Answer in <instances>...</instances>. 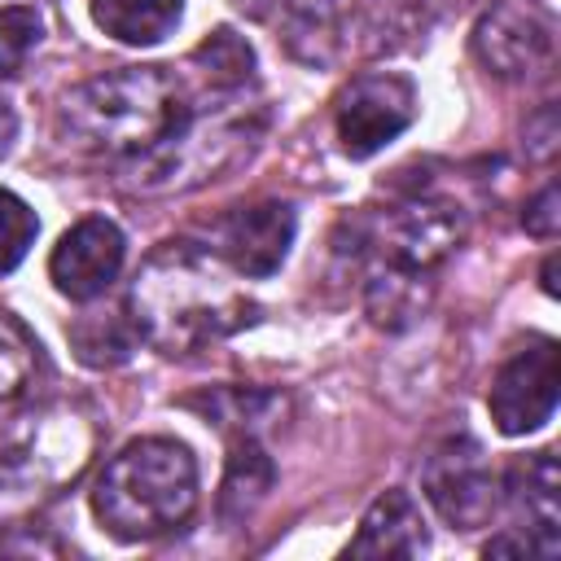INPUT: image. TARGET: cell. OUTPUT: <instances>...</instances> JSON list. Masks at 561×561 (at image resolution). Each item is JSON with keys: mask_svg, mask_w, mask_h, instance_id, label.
Segmentation results:
<instances>
[{"mask_svg": "<svg viewBox=\"0 0 561 561\" xmlns=\"http://www.w3.org/2000/svg\"><path fill=\"white\" fill-rule=\"evenodd\" d=\"M131 320L162 355H193L254 320V302L193 245L158 250L131 285Z\"/></svg>", "mask_w": 561, "mask_h": 561, "instance_id": "cell-1", "label": "cell"}, {"mask_svg": "<svg viewBox=\"0 0 561 561\" xmlns=\"http://www.w3.org/2000/svg\"><path fill=\"white\" fill-rule=\"evenodd\" d=\"M184 118V83L167 66H123L61 96L57 136L83 153L136 158L171 136Z\"/></svg>", "mask_w": 561, "mask_h": 561, "instance_id": "cell-2", "label": "cell"}, {"mask_svg": "<svg viewBox=\"0 0 561 561\" xmlns=\"http://www.w3.org/2000/svg\"><path fill=\"white\" fill-rule=\"evenodd\" d=\"M197 508V460L175 438H136L101 469L92 486L96 522L123 543H149L180 530Z\"/></svg>", "mask_w": 561, "mask_h": 561, "instance_id": "cell-3", "label": "cell"}, {"mask_svg": "<svg viewBox=\"0 0 561 561\" xmlns=\"http://www.w3.org/2000/svg\"><path fill=\"white\" fill-rule=\"evenodd\" d=\"M96 447V430L79 408L44 403L0 421V522L26 517L70 486Z\"/></svg>", "mask_w": 561, "mask_h": 561, "instance_id": "cell-4", "label": "cell"}, {"mask_svg": "<svg viewBox=\"0 0 561 561\" xmlns=\"http://www.w3.org/2000/svg\"><path fill=\"white\" fill-rule=\"evenodd\" d=\"M254 140V127L245 114H215V118H184L171 136H162L153 149L127 158V184L140 193H171L193 188L206 175L237 162Z\"/></svg>", "mask_w": 561, "mask_h": 561, "instance_id": "cell-5", "label": "cell"}, {"mask_svg": "<svg viewBox=\"0 0 561 561\" xmlns=\"http://www.w3.org/2000/svg\"><path fill=\"white\" fill-rule=\"evenodd\" d=\"M425 500L451 530H478L500 508V473L473 438H447L421 469Z\"/></svg>", "mask_w": 561, "mask_h": 561, "instance_id": "cell-6", "label": "cell"}, {"mask_svg": "<svg viewBox=\"0 0 561 561\" xmlns=\"http://www.w3.org/2000/svg\"><path fill=\"white\" fill-rule=\"evenodd\" d=\"M557 390H561V368H557V342L552 337H535L522 351H513L500 373L491 377V421L500 434L517 438L539 430L543 421H552L557 412Z\"/></svg>", "mask_w": 561, "mask_h": 561, "instance_id": "cell-7", "label": "cell"}, {"mask_svg": "<svg viewBox=\"0 0 561 561\" xmlns=\"http://www.w3.org/2000/svg\"><path fill=\"white\" fill-rule=\"evenodd\" d=\"M456 241L460 215L447 202H408L368 232V245H377V272L412 280H421L438 259H447Z\"/></svg>", "mask_w": 561, "mask_h": 561, "instance_id": "cell-8", "label": "cell"}, {"mask_svg": "<svg viewBox=\"0 0 561 561\" xmlns=\"http://www.w3.org/2000/svg\"><path fill=\"white\" fill-rule=\"evenodd\" d=\"M416 114V92L399 75H364L337 105V140L351 158H368L390 145Z\"/></svg>", "mask_w": 561, "mask_h": 561, "instance_id": "cell-9", "label": "cell"}, {"mask_svg": "<svg viewBox=\"0 0 561 561\" xmlns=\"http://www.w3.org/2000/svg\"><path fill=\"white\" fill-rule=\"evenodd\" d=\"M123 254H127V241H123L118 224L105 215H88L70 232H61V241L53 245L48 276L66 298L92 302L114 285Z\"/></svg>", "mask_w": 561, "mask_h": 561, "instance_id": "cell-10", "label": "cell"}, {"mask_svg": "<svg viewBox=\"0 0 561 561\" xmlns=\"http://www.w3.org/2000/svg\"><path fill=\"white\" fill-rule=\"evenodd\" d=\"M500 491H508V508L517 517V526L508 530L526 557H557V543H561V473H557V460L552 451H535V456H522Z\"/></svg>", "mask_w": 561, "mask_h": 561, "instance_id": "cell-11", "label": "cell"}, {"mask_svg": "<svg viewBox=\"0 0 561 561\" xmlns=\"http://www.w3.org/2000/svg\"><path fill=\"white\" fill-rule=\"evenodd\" d=\"M294 206L289 202H259V206H241L224 219L219 232V250L232 263V272L241 276H272L289 245H294Z\"/></svg>", "mask_w": 561, "mask_h": 561, "instance_id": "cell-12", "label": "cell"}, {"mask_svg": "<svg viewBox=\"0 0 561 561\" xmlns=\"http://www.w3.org/2000/svg\"><path fill=\"white\" fill-rule=\"evenodd\" d=\"M473 53L495 75H530L552 57V31L530 9L495 4L473 31Z\"/></svg>", "mask_w": 561, "mask_h": 561, "instance_id": "cell-13", "label": "cell"}, {"mask_svg": "<svg viewBox=\"0 0 561 561\" xmlns=\"http://www.w3.org/2000/svg\"><path fill=\"white\" fill-rule=\"evenodd\" d=\"M430 543L425 517L408 491H386L368 504L346 557H421Z\"/></svg>", "mask_w": 561, "mask_h": 561, "instance_id": "cell-14", "label": "cell"}, {"mask_svg": "<svg viewBox=\"0 0 561 561\" xmlns=\"http://www.w3.org/2000/svg\"><path fill=\"white\" fill-rule=\"evenodd\" d=\"M184 18V0H92V22L118 44H158Z\"/></svg>", "mask_w": 561, "mask_h": 561, "instance_id": "cell-15", "label": "cell"}, {"mask_svg": "<svg viewBox=\"0 0 561 561\" xmlns=\"http://www.w3.org/2000/svg\"><path fill=\"white\" fill-rule=\"evenodd\" d=\"M267 486H272V460H267V451L250 434H241L232 456H228V473H224V491H219L224 517L241 522L267 495Z\"/></svg>", "mask_w": 561, "mask_h": 561, "instance_id": "cell-16", "label": "cell"}, {"mask_svg": "<svg viewBox=\"0 0 561 561\" xmlns=\"http://www.w3.org/2000/svg\"><path fill=\"white\" fill-rule=\"evenodd\" d=\"M136 337H140L136 320H131V316H118V311H110V316L92 311V316H83V320L70 329L75 355H79L83 364H92V368H110V364H123V359L131 355Z\"/></svg>", "mask_w": 561, "mask_h": 561, "instance_id": "cell-17", "label": "cell"}, {"mask_svg": "<svg viewBox=\"0 0 561 561\" xmlns=\"http://www.w3.org/2000/svg\"><path fill=\"white\" fill-rule=\"evenodd\" d=\"M193 61L202 66V75L215 83V88H241L254 70V48L237 35V31H215L206 35L197 48H193Z\"/></svg>", "mask_w": 561, "mask_h": 561, "instance_id": "cell-18", "label": "cell"}, {"mask_svg": "<svg viewBox=\"0 0 561 561\" xmlns=\"http://www.w3.org/2000/svg\"><path fill=\"white\" fill-rule=\"evenodd\" d=\"M39 39H44V18L31 4L0 9V79L18 75L26 57L39 48Z\"/></svg>", "mask_w": 561, "mask_h": 561, "instance_id": "cell-19", "label": "cell"}, {"mask_svg": "<svg viewBox=\"0 0 561 561\" xmlns=\"http://www.w3.org/2000/svg\"><path fill=\"white\" fill-rule=\"evenodd\" d=\"M35 342L26 337V329L9 316H0V403L26 394L31 377H35Z\"/></svg>", "mask_w": 561, "mask_h": 561, "instance_id": "cell-20", "label": "cell"}, {"mask_svg": "<svg viewBox=\"0 0 561 561\" xmlns=\"http://www.w3.org/2000/svg\"><path fill=\"white\" fill-rule=\"evenodd\" d=\"M35 232H39L35 210L18 193L0 188V276L26 259V250L35 245Z\"/></svg>", "mask_w": 561, "mask_h": 561, "instance_id": "cell-21", "label": "cell"}, {"mask_svg": "<svg viewBox=\"0 0 561 561\" xmlns=\"http://www.w3.org/2000/svg\"><path fill=\"white\" fill-rule=\"evenodd\" d=\"M522 224H526V232H535V237H557L561 215H557V188H552V184H548V188L526 206Z\"/></svg>", "mask_w": 561, "mask_h": 561, "instance_id": "cell-22", "label": "cell"}, {"mask_svg": "<svg viewBox=\"0 0 561 561\" xmlns=\"http://www.w3.org/2000/svg\"><path fill=\"white\" fill-rule=\"evenodd\" d=\"M13 140H18V110L9 96H0V158L13 149Z\"/></svg>", "mask_w": 561, "mask_h": 561, "instance_id": "cell-23", "label": "cell"}]
</instances>
